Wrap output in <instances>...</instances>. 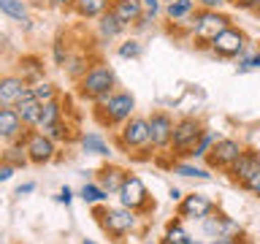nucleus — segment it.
<instances>
[{
    "mask_svg": "<svg viewBox=\"0 0 260 244\" xmlns=\"http://www.w3.org/2000/svg\"><path fill=\"white\" fill-rule=\"evenodd\" d=\"M79 144H81V149H84V152L98 155V158H109V155H111V146L106 144V138L101 133H81Z\"/></svg>",
    "mask_w": 260,
    "mask_h": 244,
    "instance_id": "24",
    "label": "nucleus"
},
{
    "mask_svg": "<svg viewBox=\"0 0 260 244\" xmlns=\"http://www.w3.org/2000/svg\"><path fill=\"white\" fill-rule=\"evenodd\" d=\"M81 244H95V241H92V239H84V241H81Z\"/></svg>",
    "mask_w": 260,
    "mask_h": 244,
    "instance_id": "50",
    "label": "nucleus"
},
{
    "mask_svg": "<svg viewBox=\"0 0 260 244\" xmlns=\"http://www.w3.org/2000/svg\"><path fill=\"white\" fill-rule=\"evenodd\" d=\"M257 171H260V152L252 149V146H244V152L239 155V160H236L225 174H228V179H231L233 185L241 187L252 174H257Z\"/></svg>",
    "mask_w": 260,
    "mask_h": 244,
    "instance_id": "13",
    "label": "nucleus"
},
{
    "mask_svg": "<svg viewBox=\"0 0 260 244\" xmlns=\"http://www.w3.org/2000/svg\"><path fill=\"white\" fill-rule=\"evenodd\" d=\"M30 89L27 81H22L16 73H6V76H0V106H8V109H14L16 103H19V98Z\"/></svg>",
    "mask_w": 260,
    "mask_h": 244,
    "instance_id": "14",
    "label": "nucleus"
},
{
    "mask_svg": "<svg viewBox=\"0 0 260 244\" xmlns=\"http://www.w3.org/2000/svg\"><path fill=\"white\" fill-rule=\"evenodd\" d=\"M0 14H6L8 19L14 22H24L30 19V8H27V0H0Z\"/></svg>",
    "mask_w": 260,
    "mask_h": 244,
    "instance_id": "27",
    "label": "nucleus"
},
{
    "mask_svg": "<svg viewBox=\"0 0 260 244\" xmlns=\"http://www.w3.org/2000/svg\"><path fill=\"white\" fill-rule=\"evenodd\" d=\"M79 198L84 201V203H89V206H101V203L109 201V193H106L98 182H87V185L79 190Z\"/></svg>",
    "mask_w": 260,
    "mask_h": 244,
    "instance_id": "31",
    "label": "nucleus"
},
{
    "mask_svg": "<svg viewBox=\"0 0 260 244\" xmlns=\"http://www.w3.org/2000/svg\"><path fill=\"white\" fill-rule=\"evenodd\" d=\"M141 11L152 19H157V14L162 11V0H141Z\"/></svg>",
    "mask_w": 260,
    "mask_h": 244,
    "instance_id": "38",
    "label": "nucleus"
},
{
    "mask_svg": "<svg viewBox=\"0 0 260 244\" xmlns=\"http://www.w3.org/2000/svg\"><path fill=\"white\" fill-rule=\"evenodd\" d=\"M252 68H260V52L252 54Z\"/></svg>",
    "mask_w": 260,
    "mask_h": 244,
    "instance_id": "48",
    "label": "nucleus"
},
{
    "mask_svg": "<svg viewBox=\"0 0 260 244\" xmlns=\"http://www.w3.org/2000/svg\"><path fill=\"white\" fill-rule=\"evenodd\" d=\"M30 93H32V98H36L38 103H46V101H52V98L60 95V89H57L54 81L41 79V81H36V84H30Z\"/></svg>",
    "mask_w": 260,
    "mask_h": 244,
    "instance_id": "32",
    "label": "nucleus"
},
{
    "mask_svg": "<svg viewBox=\"0 0 260 244\" xmlns=\"http://www.w3.org/2000/svg\"><path fill=\"white\" fill-rule=\"evenodd\" d=\"M203 122L198 117H182V119H174V133H171V144H168V152L171 155H184L192 149V144L201 138L203 133Z\"/></svg>",
    "mask_w": 260,
    "mask_h": 244,
    "instance_id": "7",
    "label": "nucleus"
},
{
    "mask_svg": "<svg viewBox=\"0 0 260 244\" xmlns=\"http://www.w3.org/2000/svg\"><path fill=\"white\" fill-rule=\"evenodd\" d=\"M89 65H92V63H89V57L79 52V54H71L68 60H65L62 68H65V73H68V79H71V81H79V79L89 71Z\"/></svg>",
    "mask_w": 260,
    "mask_h": 244,
    "instance_id": "28",
    "label": "nucleus"
},
{
    "mask_svg": "<svg viewBox=\"0 0 260 244\" xmlns=\"http://www.w3.org/2000/svg\"><path fill=\"white\" fill-rule=\"evenodd\" d=\"M44 136H49L54 144H62V141H71V138H76V130H73L71 125H68V119H60V122H54V125H49L46 130H41Z\"/></svg>",
    "mask_w": 260,
    "mask_h": 244,
    "instance_id": "30",
    "label": "nucleus"
},
{
    "mask_svg": "<svg viewBox=\"0 0 260 244\" xmlns=\"http://www.w3.org/2000/svg\"><path fill=\"white\" fill-rule=\"evenodd\" d=\"M241 187H244L247 193H252V195H257V198H260V171H257V174H252Z\"/></svg>",
    "mask_w": 260,
    "mask_h": 244,
    "instance_id": "39",
    "label": "nucleus"
},
{
    "mask_svg": "<svg viewBox=\"0 0 260 244\" xmlns=\"http://www.w3.org/2000/svg\"><path fill=\"white\" fill-rule=\"evenodd\" d=\"M57 201L65 203V206H71V201H73V190H71V187H62L60 195H57Z\"/></svg>",
    "mask_w": 260,
    "mask_h": 244,
    "instance_id": "45",
    "label": "nucleus"
},
{
    "mask_svg": "<svg viewBox=\"0 0 260 244\" xmlns=\"http://www.w3.org/2000/svg\"><path fill=\"white\" fill-rule=\"evenodd\" d=\"M209 244H247V239H244V231H241V233L214 236V239H209Z\"/></svg>",
    "mask_w": 260,
    "mask_h": 244,
    "instance_id": "37",
    "label": "nucleus"
},
{
    "mask_svg": "<svg viewBox=\"0 0 260 244\" xmlns=\"http://www.w3.org/2000/svg\"><path fill=\"white\" fill-rule=\"evenodd\" d=\"M236 71H239V73H247V71H252V54L249 57H239V65H236Z\"/></svg>",
    "mask_w": 260,
    "mask_h": 244,
    "instance_id": "44",
    "label": "nucleus"
},
{
    "mask_svg": "<svg viewBox=\"0 0 260 244\" xmlns=\"http://www.w3.org/2000/svg\"><path fill=\"white\" fill-rule=\"evenodd\" d=\"M127 27L122 24L117 16L111 14V8L109 11H103L101 16H98V36H101L103 41H111V38H117V36H122Z\"/></svg>",
    "mask_w": 260,
    "mask_h": 244,
    "instance_id": "23",
    "label": "nucleus"
},
{
    "mask_svg": "<svg viewBox=\"0 0 260 244\" xmlns=\"http://www.w3.org/2000/svg\"><path fill=\"white\" fill-rule=\"evenodd\" d=\"M32 190H36V182H24V185L16 187V195H30Z\"/></svg>",
    "mask_w": 260,
    "mask_h": 244,
    "instance_id": "46",
    "label": "nucleus"
},
{
    "mask_svg": "<svg viewBox=\"0 0 260 244\" xmlns=\"http://www.w3.org/2000/svg\"><path fill=\"white\" fill-rule=\"evenodd\" d=\"M201 225H203V233L209 236V239H214V236H228V233H241V225L239 223H233L228 215H222V211H211L209 217H203L201 220Z\"/></svg>",
    "mask_w": 260,
    "mask_h": 244,
    "instance_id": "15",
    "label": "nucleus"
},
{
    "mask_svg": "<svg viewBox=\"0 0 260 244\" xmlns=\"http://www.w3.org/2000/svg\"><path fill=\"white\" fill-rule=\"evenodd\" d=\"M146 125H149V146L157 152H168L171 133H174V117L168 111H152L146 117Z\"/></svg>",
    "mask_w": 260,
    "mask_h": 244,
    "instance_id": "11",
    "label": "nucleus"
},
{
    "mask_svg": "<svg viewBox=\"0 0 260 244\" xmlns=\"http://www.w3.org/2000/svg\"><path fill=\"white\" fill-rule=\"evenodd\" d=\"M22 144H24V152H27L30 166H49L57 158V144L49 136L41 133V130L27 128L22 133Z\"/></svg>",
    "mask_w": 260,
    "mask_h": 244,
    "instance_id": "9",
    "label": "nucleus"
},
{
    "mask_svg": "<svg viewBox=\"0 0 260 244\" xmlns=\"http://www.w3.org/2000/svg\"><path fill=\"white\" fill-rule=\"evenodd\" d=\"M214 209H217V203L211 201L209 195L190 193V195H182L176 215H179V220H203V217H209Z\"/></svg>",
    "mask_w": 260,
    "mask_h": 244,
    "instance_id": "12",
    "label": "nucleus"
},
{
    "mask_svg": "<svg viewBox=\"0 0 260 244\" xmlns=\"http://www.w3.org/2000/svg\"><path fill=\"white\" fill-rule=\"evenodd\" d=\"M16 76L27 84H36V81L44 79V60L38 54H22L16 60Z\"/></svg>",
    "mask_w": 260,
    "mask_h": 244,
    "instance_id": "18",
    "label": "nucleus"
},
{
    "mask_svg": "<svg viewBox=\"0 0 260 244\" xmlns=\"http://www.w3.org/2000/svg\"><path fill=\"white\" fill-rule=\"evenodd\" d=\"M114 89H117V73L106 63H92L89 71L76 81V93L84 101H98V98L109 95Z\"/></svg>",
    "mask_w": 260,
    "mask_h": 244,
    "instance_id": "2",
    "label": "nucleus"
},
{
    "mask_svg": "<svg viewBox=\"0 0 260 244\" xmlns=\"http://www.w3.org/2000/svg\"><path fill=\"white\" fill-rule=\"evenodd\" d=\"M73 3H76V0H46V6L54 8V11H71Z\"/></svg>",
    "mask_w": 260,
    "mask_h": 244,
    "instance_id": "40",
    "label": "nucleus"
},
{
    "mask_svg": "<svg viewBox=\"0 0 260 244\" xmlns=\"http://www.w3.org/2000/svg\"><path fill=\"white\" fill-rule=\"evenodd\" d=\"M195 6H198V8H209V11H219V8L225 6V0H195Z\"/></svg>",
    "mask_w": 260,
    "mask_h": 244,
    "instance_id": "41",
    "label": "nucleus"
},
{
    "mask_svg": "<svg viewBox=\"0 0 260 244\" xmlns=\"http://www.w3.org/2000/svg\"><path fill=\"white\" fill-rule=\"evenodd\" d=\"M95 220L103 228V233L111 236L114 241H122L127 233H133L138 228V215L125 206H101L95 209Z\"/></svg>",
    "mask_w": 260,
    "mask_h": 244,
    "instance_id": "4",
    "label": "nucleus"
},
{
    "mask_svg": "<svg viewBox=\"0 0 260 244\" xmlns=\"http://www.w3.org/2000/svg\"><path fill=\"white\" fill-rule=\"evenodd\" d=\"M14 111H16V117H19V122H22L24 128H32V130H36V122H38V114H41V103L32 98L30 89L19 98V103L14 106Z\"/></svg>",
    "mask_w": 260,
    "mask_h": 244,
    "instance_id": "20",
    "label": "nucleus"
},
{
    "mask_svg": "<svg viewBox=\"0 0 260 244\" xmlns=\"http://www.w3.org/2000/svg\"><path fill=\"white\" fill-rule=\"evenodd\" d=\"M249 46L247 33L236 24H228L225 30H219L214 38L209 41V52L214 57H222V60H233V57H241L244 49Z\"/></svg>",
    "mask_w": 260,
    "mask_h": 244,
    "instance_id": "6",
    "label": "nucleus"
},
{
    "mask_svg": "<svg viewBox=\"0 0 260 244\" xmlns=\"http://www.w3.org/2000/svg\"><path fill=\"white\" fill-rule=\"evenodd\" d=\"M0 160H3V163H11L14 168H24V166H27V152H24L22 138H16V141H8V146H6L3 152H0Z\"/></svg>",
    "mask_w": 260,
    "mask_h": 244,
    "instance_id": "26",
    "label": "nucleus"
},
{
    "mask_svg": "<svg viewBox=\"0 0 260 244\" xmlns=\"http://www.w3.org/2000/svg\"><path fill=\"white\" fill-rule=\"evenodd\" d=\"M114 141H117V149L125 155H136L146 149L149 152V125H146V117H138L133 114L130 119H125L119 125V130L114 133Z\"/></svg>",
    "mask_w": 260,
    "mask_h": 244,
    "instance_id": "5",
    "label": "nucleus"
},
{
    "mask_svg": "<svg viewBox=\"0 0 260 244\" xmlns=\"http://www.w3.org/2000/svg\"><path fill=\"white\" fill-rule=\"evenodd\" d=\"M52 52H54V65H65V60L71 57V52H68V44L62 41V36H57L54 38V44H52Z\"/></svg>",
    "mask_w": 260,
    "mask_h": 244,
    "instance_id": "36",
    "label": "nucleus"
},
{
    "mask_svg": "<svg viewBox=\"0 0 260 244\" xmlns=\"http://www.w3.org/2000/svg\"><path fill=\"white\" fill-rule=\"evenodd\" d=\"M171 171L179 174V176H187V179H201V182H209L211 179V174L206 168H198V166H192V163H174Z\"/></svg>",
    "mask_w": 260,
    "mask_h": 244,
    "instance_id": "34",
    "label": "nucleus"
},
{
    "mask_svg": "<svg viewBox=\"0 0 260 244\" xmlns=\"http://www.w3.org/2000/svg\"><path fill=\"white\" fill-rule=\"evenodd\" d=\"M0 52H3V36H0Z\"/></svg>",
    "mask_w": 260,
    "mask_h": 244,
    "instance_id": "51",
    "label": "nucleus"
},
{
    "mask_svg": "<svg viewBox=\"0 0 260 244\" xmlns=\"http://www.w3.org/2000/svg\"><path fill=\"white\" fill-rule=\"evenodd\" d=\"M117 198H119V206L136 211L138 217H141V211L154 209V203H149V190H146L144 179L136 176V174H127L125 176V182H122Z\"/></svg>",
    "mask_w": 260,
    "mask_h": 244,
    "instance_id": "8",
    "label": "nucleus"
},
{
    "mask_svg": "<svg viewBox=\"0 0 260 244\" xmlns=\"http://www.w3.org/2000/svg\"><path fill=\"white\" fill-rule=\"evenodd\" d=\"M260 3V0H233L231 6H236V8H241V11H252V8H255Z\"/></svg>",
    "mask_w": 260,
    "mask_h": 244,
    "instance_id": "43",
    "label": "nucleus"
},
{
    "mask_svg": "<svg viewBox=\"0 0 260 244\" xmlns=\"http://www.w3.org/2000/svg\"><path fill=\"white\" fill-rule=\"evenodd\" d=\"M252 11H255V14H257V16H260V3H257V6H255V8H252Z\"/></svg>",
    "mask_w": 260,
    "mask_h": 244,
    "instance_id": "49",
    "label": "nucleus"
},
{
    "mask_svg": "<svg viewBox=\"0 0 260 244\" xmlns=\"http://www.w3.org/2000/svg\"><path fill=\"white\" fill-rule=\"evenodd\" d=\"M92 117L101 128H119L125 119H130L136 114V98L127 89H114V93L98 98Z\"/></svg>",
    "mask_w": 260,
    "mask_h": 244,
    "instance_id": "1",
    "label": "nucleus"
},
{
    "mask_svg": "<svg viewBox=\"0 0 260 244\" xmlns=\"http://www.w3.org/2000/svg\"><path fill=\"white\" fill-rule=\"evenodd\" d=\"M95 174H98V185H101L106 193L117 195L122 182H125V176H127V171L122 168V166H114V163H106V166H101V168L95 171Z\"/></svg>",
    "mask_w": 260,
    "mask_h": 244,
    "instance_id": "16",
    "label": "nucleus"
},
{
    "mask_svg": "<svg viewBox=\"0 0 260 244\" xmlns=\"http://www.w3.org/2000/svg\"><path fill=\"white\" fill-rule=\"evenodd\" d=\"M244 152V144L239 141V138H228V136H217V141L211 144V149L206 152V160L209 163V168H214V171H225L233 166L236 160H239V155Z\"/></svg>",
    "mask_w": 260,
    "mask_h": 244,
    "instance_id": "10",
    "label": "nucleus"
},
{
    "mask_svg": "<svg viewBox=\"0 0 260 244\" xmlns=\"http://www.w3.org/2000/svg\"><path fill=\"white\" fill-rule=\"evenodd\" d=\"M111 0H76L71 11L79 16V19H98L103 11H109Z\"/></svg>",
    "mask_w": 260,
    "mask_h": 244,
    "instance_id": "22",
    "label": "nucleus"
},
{
    "mask_svg": "<svg viewBox=\"0 0 260 244\" xmlns=\"http://www.w3.org/2000/svg\"><path fill=\"white\" fill-rule=\"evenodd\" d=\"M162 244H195L192 236L187 233V228L182 220H171V223L166 225V233H162Z\"/></svg>",
    "mask_w": 260,
    "mask_h": 244,
    "instance_id": "25",
    "label": "nucleus"
},
{
    "mask_svg": "<svg viewBox=\"0 0 260 244\" xmlns=\"http://www.w3.org/2000/svg\"><path fill=\"white\" fill-rule=\"evenodd\" d=\"M217 141V133H211V130H203L201 138L192 144V149L187 152V158H192V160H201V158H206V152L211 149V144Z\"/></svg>",
    "mask_w": 260,
    "mask_h": 244,
    "instance_id": "33",
    "label": "nucleus"
},
{
    "mask_svg": "<svg viewBox=\"0 0 260 244\" xmlns=\"http://www.w3.org/2000/svg\"><path fill=\"white\" fill-rule=\"evenodd\" d=\"M195 11V0H171L166 3V16L171 22H184Z\"/></svg>",
    "mask_w": 260,
    "mask_h": 244,
    "instance_id": "29",
    "label": "nucleus"
},
{
    "mask_svg": "<svg viewBox=\"0 0 260 244\" xmlns=\"http://www.w3.org/2000/svg\"><path fill=\"white\" fill-rule=\"evenodd\" d=\"M225 3H233V0H225Z\"/></svg>",
    "mask_w": 260,
    "mask_h": 244,
    "instance_id": "53",
    "label": "nucleus"
},
{
    "mask_svg": "<svg viewBox=\"0 0 260 244\" xmlns=\"http://www.w3.org/2000/svg\"><path fill=\"white\" fill-rule=\"evenodd\" d=\"M228 24H233V19L222 11H209V8H195L187 16V27L195 41V46H209V41L217 36L219 30H225Z\"/></svg>",
    "mask_w": 260,
    "mask_h": 244,
    "instance_id": "3",
    "label": "nucleus"
},
{
    "mask_svg": "<svg viewBox=\"0 0 260 244\" xmlns=\"http://www.w3.org/2000/svg\"><path fill=\"white\" fill-rule=\"evenodd\" d=\"M117 54L122 57V60H138V57L144 54V46H141L138 38H127V41H122V44L117 46Z\"/></svg>",
    "mask_w": 260,
    "mask_h": 244,
    "instance_id": "35",
    "label": "nucleus"
},
{
    "mask_svg": "<svg viewBox=\"0 0 260 244\" xmlns=\"http://www.w3.org/2000/svg\"><path fill=\"white\" fill-rule=\"evenodd\" d=\"M144 244H152V241H144Z\"/></svg>",
    "mask_w": 260,
    "mask_h": 244,
    "instance_id": "54",
    "label": "nucleus"
},
{
    "mask_svg": "<svg viewBox=\"0 0 260 244\" xmlns=\"http://www.w3.org/2000/svg\"><path fill=\"white\" fill-rule=\"evenodd\" d=\"M24 128L19 117H16V111L14 109H8V106H0V141H16V138H22L24 133Z\"/></svg>",
    "mask_w": 260,
    "mask_h": 244,
    "instance_id": "17",
    "label": "nucleus"
},
{
    "mask_svg": "<svg viewBox=\"0 0 260 244\" xmlns=\"http://www.w3.org/2000/svg\"><path fill=\"white\" fill-rule=\"evenodd\" d=\"M109 8L125 27H133V24L138 22V16L144 14L141 11V0H111Z\"/></svg>",
    "mask_w": 260,
    "mask_h": 244,
    "instance_id": "21",
    "label": "nucleus"
},
{
    "mask_svg": "<svg viewBox=\"0 0 260 244\" xmlns=\"http://www.w3.org/2000/svg\"><path fill=\"white\" fill-rule=\"evenodd\" d=\"M14 174H16V168L11 166V163H3V160H0V182H8Z\"/></svg>",
    "mask_w": 260,
    "mask_h": 244,
    "instance_id": "42",
    "label": "nucleus"
},
{
    "mask_svg": "<svg viewBox=\"0 0 260 244\" xmlns=\"http://www.w3.org/2000/svg\"><path fill=\"white\" fill-rule=\"evenodd\" d=\"M171 201H182V190H179V187H171Z\"/></svg>",
    "mask_w": 260,
    "mask_h": 244,
    "instance_id": "47",
    "label": "nucleus"
},
{
    "mask_svg": "<svg viewBox=\"0 0 260 244\" xmlns=\"http://www.w3.org/2000/svg\"><path fill=\"white\" fill-rule=\"evenodd\" d=\"M65 117V98H52V101L41 103V114H38V122H36V130H46L49 125L60 122Z\"/></svg>",
    "mask_w": 260,
    "mask_h": 244,
    "instance_id": "19",
    "label": "nucleus"
},
{
    "mask_svg": "<svg viewBox=\"0 0 260 244\" xmlns=\"http://www.w3.org/2000/svg\"><path fill=\"white\" fill-rule=\"evenodd\" d=\"M162 3H171V0H162Z\"/></svg>",
    "mask_w": 260,
    "mask_h": 244,
    "instance_id": "52",
    "label": "nucleus"
}]
</instances>
